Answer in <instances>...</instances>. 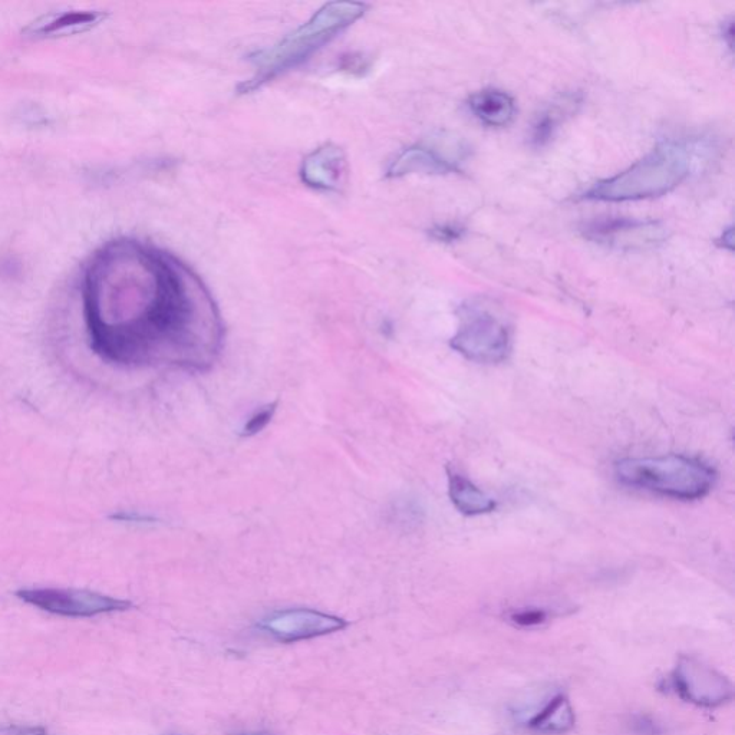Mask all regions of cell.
Instances as JSON below:
<instances>
[{
    "mask_svg": "<svg viewBox=\"0 0 735 735\" xmlns=\"http://www.w3.org/2000/svg\"><path fill=\"white\" fill-rule=\"evenodd\" d=\"M586 239L615 250L654 249L667 240V227L652 220L608 219L595 220L583 230Z\"/></svg>",
    "mask_w": 735,
    "mask_h": 735,
    "instance_id": "9",
    "label": "cell"
},
{
    "mask_svg": "<svg viewBox=\"0 0 735 735\" xmlns=\"http://www.w3.org/2000/svg\"><path fill=\"white\" fill-rule=\"evenodd\" d=\"M348 626L345 619L313 609H286L266 616L259 624L265 634L285 644L308 641L342 631Z\"/></svg>",
    "mask_w": 735,
    "mask_h": 735,
    "instance_id": "10",
    "label": "cell"
},
{
    "mask_svg": "<svg viewBox=\"0 0 735 735\" xmlns=\"http://www.w3.org/2000/svg\"><path fill=\"white\" fill-rule=\"evenodd\" d=\"M695 151L684 141H665L641 160L611 177L593 184L582 199L624 203L664 196L690 177Z\"/></svg>",
    "mask_w": 735,
    "mask_h": 735,
    "instance_id": "2",
    "label": "cell"
},
{
    "mask_svg": "<svg viewBox=\"0 0 735 735\" xmlns=\"http://www.w3.org/2000/svg\"><path fill=\"white\" fill-rule=\"evenodd\" d=\"M367 9L365 3L355 2H334L323 6L301 28L283 38L278 45L259 52L253 58L256 74L240 85V92L249 94L266 82L303 64L323 45L362 18Z\"/></svg>",
    "mask_w": 735,
    "mask_h": 735,
    "instance_id": "3",
    "label": "cell"
},
{
    "mask_svg": "<svg viewBox=\"0 0 735 735\" xmlns=\"http://www.w3.org/2000/svg\"><path fill=\"white\" fill-rule=\"evenodd\" d=\"M112 519L123 520V522H135V523H150L156 522L154 517L143 516V514L137 513H120L112 516Z\"/></svg>",
    "mask_w": 735,
    "mask_h": 735,
    "instance_id": "22",
    "label": "cell"
},
{
    "mask_svg": "<svg viewBox=\"0 0 735 735\" xmlns=\"http://www.w3.org/2000/svg\"><path fill=\"white\" fill-rule=\"evenodd\" d=\"M512 328L503 315L481 302L464 305L460 325L450 345L477 364H500L512 352Z\"/></svg>",
    "mask_w": 735,
    "mask_h": 735,
    "instance_id": "5",
    "label": "cell"
},
{
    "mask_svg": "<svg viewBox=\"0 0 735 735\" xmlns=\"http://www.w3.org/2000/svg\"><path fill=\"white\" fill-rule=\"evenodd\" d=\"M82 296L92 349L105 361L206 371L219 357L224 326L212 295L157 247L108 243L88 265Z\"/></svg>",
    "mask_w": 735,
    "mask_h": 735,
    "instance_id": "1",
    "label": "cell"
},
{
    "mask_svg": "<svg viewBox=\"0 0 735 735\" xmlns=\"http://www.w3.org/2000/svg\"><path fill=\"white\" fill-rule=\"evenodd\" d=\"M16 596L41 611L67 618H92L104 613L124 612L133 606L124 599L78 589H21Z\"/></svg>",
    "mask_w": 735,
    "mask_h": 735,
    "instance_id": "7",
    "label": "cell"
},
{
    "mask_svg": "<svg viewBox=\"0 0 735 735\" xmlns=\"http://www.w3.org/2000/svg\"><path fill=\"white\" fill-rule=\"evenodd\" d=\"M615 476L624 486L684 502L707 496L717 480L713 467L680 454L624 458L615 464Z\"/></svg>",
    "mask_w": 735,
    "mask_h": 735,
    "instance_id": "4",
    "label": "cell"
},
{
    "mask_svg": "<svg viewBox=\"0 0 735 735\" xmlns=\"http://www.w3.org/2000/svg\"><path fill=\"white\" fill-rule=\"evenodd\" d=\"M471 114L487 127H506L516 115V102L512 95L496 88L476 92L468 101Z\"/></svg>",
    "mask_w": 735,
    "mask_h": 735,
    "instance_id": "13",
    "label": "cell"
},
{
    "mask_svg": "<svg viewBox=\"0 0 735 735\" xmlns=\"http://www.w3.org/2000/svg\"><path fill=\"white\" fill-rule=\"evenodd\" d=\"M470 150L463 141L453 137L434 138L402 150L387 170V177L411 174H450L460 171Z\"/></svg>",
    "mask_w": 735,
    "mask_h": 735,
    "instance_id": "8",
    "label": "cell"
},
{
    "mask_svg": "<svg viewBox=\"0 0 735 735\" xmlns=\"http://www.w3.org/2000/svg\"><path fill=\"white\" fill-rule=\"evenodd\" d=\"M232 735H275L273 733H270V731H242V733H236Z\"/></svg>",
    "mask_w": 735,
    "mask_h": 735,
    "instance_id": "23",
    "label": "cell"
},
{
    "mask_svg": "<svg viewBox=\"0 0 735 735\" xmlns=\"http://www.w3.org/2000/svg\"><path fill=\"white\" fill-rule=\"evenodd\" d=\"M509 619L514 625L522 626V628H533V626L545 624L549 619V613L545 609H519V611L510 613Z\"/></svg>",
    "mask_w": 735,
    "mask_h": 735,
    "instance_id": "19",
    "label": "cell"
},
{
    "mask_svg": "<svg viewBox=\"0 0 735 735\" xmlns=\"http://www.w3.org/2000/svg\"><path fill=\"white\" fill-rule=\"evenodd\" d=\"M278 407L279 401L276 400L265 405V407L260 408V410H257L256 413L246 421V424L243 425L242 433H240V435L246 438L255 437V435L262 433V431L272 423L273 417H275L276 411H278Z\"/></svg>",
    "mask_w": 735,
    "mask_h": 735,
    "instance_id": "17",
    "label": "cell"
},
{
    "mask_svg": "<svg viewBox=\"0 0 735 735\" xmlns=\"http://www.w3.org/2000/svg\"><path fill=\"white\" fill-rule=\"evenodd\" d=\"M582 94L579 92H566L559 95L537 115L535 124L530 133V141L536 147H543L549 143L555 135L560 124L565 123L568 118L576 114L582 105Z\"/></svg>",
    "mask_w": 735,
    "mask_h": 735,
    "instance_id": "14",
    "label": "cell"
},
{
    "mask_svg": "<svg viewBox=\"0 0 735 735\" xmlns=\"http://www.w3.org/2000/svg\"><path fill=\"white\" fill-rule=\"evenodd\" d=\"M448 496L454 507L464 516H481L494 512L497 507L496 500L491 499L489 494L480 490L473 481L457 473L453 468H448Z\"/></svg>",
    "mask_w": 735,
    "mask_h": 735,
    "instance_id": "16",
    "label": "cell"
},
{
    "mask_svg": "<svg viewBox=\"0 0 735 735\" xmlns=\"http://www.w3.org/2000/svg\"><path fill=\"white\" fill-rule=\"evenodd\" d=\"M464 230L461 227L453 226V224H444L437 226L431 230V236L438 242L451 243L463 237Z\"/></svg>",
    "mask_w": 735,
    "mask_h": 735,
    "instance_id": "20",
    "label": "cell"
},
{
    "mask_svg": "<svg viewBox=\"0 0 735 735\" xmlns=\"http://www.w3.org/2000/svg\"><path fill=\"white\" fill-rule=\"evenodd\" d=\"M346 157L341 147L325 144L303 160L301 177L306 186L321 191H339L345 183Z\"/></svg>",
    "mask_w": 735,
    "mask_h": 735,
    "instance_id": "11",
    "label": "cell"
},
{
    "mask_svg": "<svg viewBox=\"0 0 735 735\" xmlns=\"http://www.w3.org/2000/svg\"><path fill=\"white\" fill-rule=\"evenodd\" d=\"M576 715L568 695L557 692L527 721V727L535 733L563 735L575 727Z\"/></svg>",
    "mask_w": 735,
    "mask_h": 735,
    "instance_id": "15",
    "label": "cell"
},
{
    "mask_svg": "<svg viewBox=\"0 0 735 735\" xmlns=\"http://www.w3.org/2000/svg\"><path fill=\"white\" fill-rule=\"evenodd\" d=\"M669 682L682 700L697 707H723L734 697L733 682L692 655H681Z\"/></svg>",
    "mask_w": 735,
    "mask_h": 735,
    "instance_id": "6",
    "label": "cell"
},
{
    "mask_svg": "<svg viewBox=\"0 0 735 735\" xmlns=\"http://www.w3.org/2000/svg\"><path fill=\"white\" fill-rule=\"evenodd\" d=\"M626 730L629 735H665L664 727L648 714L631 715Z\"/></svg>",
    "mask_w": 735,
    "mask_h": 735,
    "instance_id": "18",
    "label": "cell"
},
{
    "mask_svg": "<svg viewBox=\"0 0 735 735\" xmlns=\"http://www.w3.org/2000/svg\"><path fill=\"white\" fill-rule=\"evenodd\" d=\"M102 19H105V13L95 11L49 13L31 23L25 32L34 36L75 35L94 28Z\"/></svg>",
    "mask_w": 735,
    "mask_h": 735,
    "instance_id": "12",
    "label": "cell"
},
{
    "mask_svg": "<svg viewBox=\"0 0 735 735\" xmlns=\"http://www.w3.org/2000/svg\"><path fill=\"white\" fill-rule=\"evenodd\" d=\"M0 735H51L44 727L34 725H5L0 727Z\"/></svg>",
    "mask_w": 735,
    "mask_h": 735,
    "instance_id": "21",
    "label": "cell"
}]
</instances>
